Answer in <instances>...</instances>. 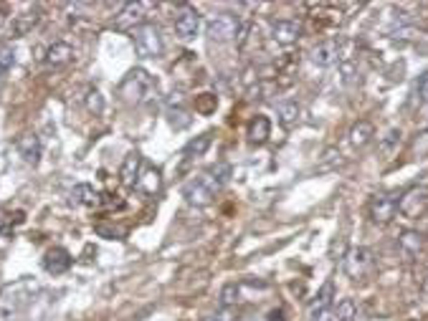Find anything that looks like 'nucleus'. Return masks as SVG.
Returning <instances> with one entry per match:
<instances>
[{
    "mask_svg": "<svg viewBox=\"0 0 428 321\" xmlns=\"http://www.w3.org/2000/svg\"><path fill=\"white\" fill-rule=\"evenodd\" d=\"M398 250H401L403 258L413 261L423 250V233H418V230H403L401 236H398Z\"/></svg>",
    "mask_w": 428,
    "mask_h": 321,
    "instance_id": "obj_16",
    "label": "nucleus"
},
{
    "mask_svg": "<svg viewBox=\"0 0 428 321\" xmlns=\"http://www.w3.org/2000/svg\"><path fill=\"white\" fill-rule=\"evenodd\" d=\"M426 208H428V192L423 187H413V190H408L398 200V210L406 217H418Z\"/></svg>",
    "mask_w": 428,
    "mask_h": 321,
    "instance_id": "obj_11",
    "label": "nucleus"
},
{
    "mask_svg": "<svg viewBox=\"0 0 428 321\" xmlns=\"http://www.w3.org/2000/svg\"><path fill=\"white\" fill-rule=\"evenodd\" d=\"M373 263H375V258H373V250L370 248H365V245L350 248L347 253H345V273H347V278H352V281L365 278V276L373 271Z\"/></svg>",
    "mask_w": 428,
    "mask_h": 321,
    "instance_id": "obj_6",
    "label": "nucleus"
},
{
    "mask_svg": "<svg viewBox=\"0 0 428 321\" xmlns=\"http://www.w3.org/2000/svg\"><path fill=\"white\" fill-rule=\"evenodd\" d=\"M139 167H142V155L139 152H130L122 162V170H119V177H122V185L127 187H134L137 185V177H139Z\"/></svg>",
    "mask_w": 428,
    "mask_h": 321,
    "instance_id": "obj_18",
    "label": "nucleus"
},
{
    "mask_svg": "<svg viewBox=\"0 0 428 321\" xmlns=\"http://www.w3.org/2000/svg\"><path fill=\"white\" fill-rule=\"evenodd\" d=\"M160 185H163V175H160V170H155V167H145V170L139 172L137 185H134V187H137L142 195L152 197L160 192Z\"/></svg>",
    "mask_w": 428,
    "mask_h": 321,
    "instance_id": "obj_19",
    "label": "nucleus"
},
{
    "mask_svg": "<svg viewBox=\"0 0 428 321\" xmlns=\"http://www.w3.org/2000/svg\"><path fill=\"white\" fill-rule=\"evenodd\" d=\"M277 114H279V124H282L284 129H294V127L299 124V117H302V106L296 104L294 99H287V101L279 104Z\"/></svg>",
    "mask_w": 428,
    "mask_h": 321,
    "instance_id": "obj_21",
    "label": "nucleus"
},
{
    "mask_svg": "<svg viewBox=\"0 0 428 321\" xmlns=\"http://www.w3.org/2000/svg\"><path fill=\"white\" fill-rule=\"evenodd\" d=\"M332 301H335V281L329 278V281L322 283V289L317 291L315 301L310 304V319H315L317 314H322V311L332 308Z\"/></svg>",
    "mask_w": 428,
    "mask_h": 321,
    "instance_id": "obj_17",
    "label": "nucleus"
},
{
    "mask_svg": "<svg viewBox=\"0 0 428 321\" xmlns=\"http://www.w3.org/2000/svg\"><path fill=\"white\" fill-rule=\"evenodd\" d=\"M238 28H241V20L233 13H216L208 23H205V36L211 43H228V41H236Z\"/></svg>",
    "mask_w": 428,
    "mask_h": 321,
    "instance_id": "obj_5",
    "label": "nucleus"
},
{
    "mask_svg": "<svg viewBox=\"0 0 428 321\" xmlns=\"http://www.w3.org/2000/svg\"><path fill=\"white\" fill-rule=\"evenodd\" d=\"M269 137H271V122L263 114H256L249 122V142L251 145H263Z\"/></svg>",
    "mask_w": 428,
    "mask_h": 321,
    "instance_id": "obj_22",
    "label": "nucleus"
},
{
    "mask_svg": "<svg viewBox=\"0 0 428 321\" xmlns=\"http://www.w3.org/2000/svg\"><path fill=\"white\" fill-rule=\"evenodd\" d=\"M398 142H401V129H390L388 134H385V139L380 142V150L382 152H390L395 145H398Z\"/></svg>",
    "mask_w": 428,
    "mask_h": 321,
    "instance_id": "obj_32",
    "label": "nucleus"
},
{
    "mask_svg": "<svg viewBox=\"0 0 428 321\" xmlns=\"http://www.w3.org/2000/svg\"><path fill=\"white\" fill-rule=\"evenodd\" d=\"M86 106H89V112H94V114L104 112V99H102V94H99L97 89H89V94H86Z\"/></svg>",
    "mask_w": 428,
    "mask_h": 321,
    "instance_id": "obj_30",
    "label": "nucleus"
},
{
    "mask_svg": "<svg viewBox=\"0 0 428 321\" xmlns=\"http://www.w3.org/2000/svg\"><path fill=\"white\" fill-rule=\"evenodd\" d=\"M74 59V48L69 46V43H64V41H56L53 46H48V51H46V64L48 66H66L69 61Z\"/></svg>",
    "mask_w": 428,
    "mask_h": 321,
    "instance_id": "obj_24",
    "label": "nucleus"
},
{
    "mask_svg": "<svg viewBox=\"0 0 428 321\" xmlns=\"http://www.w3.org/2000/svg\"><path fill=\"white\" fill-rule=\"evenodd\" d=\"M221 187H223V185L218 183L216 175L208 170V172H203V175H198L195 180H191V183H185L183 197L191 205H195V208H205V205L213 203V197L221 192Z\"/></svg>",
    "mask_w": 428,
    "mask_h": 321,
    "instance_id": "obj_3",
    "label": "nucleus"
},
{
    "mask_svg": "<svg viewBox=\"0 0 428 321\" xmlns=\"http://www.w3.org/2000/svg\"><path fill=\"white\" fill-rule=\"evenodd\" d=\"M142 23H145V6H142V3H127V6H122V10L114 15V28H119V31L134 33Z\"/></svg>",
    "mask_w": 428,
    "mask_h": 321,
    "instance_id": "obj_9",
    "label": "nucleus"
},
{
    "mask_svg": "<svg viewBox=\"0 0 428 321\" xmlns=\"http://www.w3.org/2000/svg\"><path fill=\"white\" fill-rule=\"evenodd\" d=\"M155 92H158V81L152 79L145 69H132L125 76V81L119 84V97H122V101L134 106L150 101Z\"/></svg>",
    "mask_w": 428,
    "mask_h": 321,
    "instance_id": "obj_2",
    "label": "nucleus"
},
{
    "mask_svg": "<svg viewBox=\"0 0 428 321\" xmlns=\"http://www.w3.org/2000/svg\"><path fill=\"white\" fill-rule=\"evenodd\" d=\"M132 41H134V51H137L139 59H160L165 51L163 33H160V28L155 23H142L134 31Z\"/></svg>",
    "mask_w": 428,
    "mask_h": 321,
    "instance_id": "obj_4",
    "label": "nucleus"
},
{
    "mask_svg": "<svg viewBox=\"0 0 428 321\" xmlns=\"http://www.w3.org/2000/svg\"><path fill=\"white\" fill-rule=\"evenodd\" d=\"M423 291L428 294V273H426V278H423Z\"/></svg>",
    "mask_w": 428,
    "mask_h": 321,
    "instance_id": "obj_37",
    "label": "nucleus"
},
{
    "mask_svg": "<svg viewBox=\"0 0 428 321\" xmlns=\"http://www.w3.org/2000/svg\"><path fill=\"white\" fill-rule=\"evenodd\" d=\"M337 321H355L357 319V304L352 299H343L335 308Z\"/></svg>",
    "mask_w": 428,
    "mask_h": 321,
    "instance_id": "obj_28",
    "label": "nucleus"
},
{
    "mask_svg": "<svg viewBox=\"0 0 428 321\" xmlns=\"http://www.w3.org/2000/svg\"><path fill=\"white\" fill-rule=\"evenodd\" d=\"M266 321H287V314H284V308H282V306L271 308L269 314H266Z\"/></svg>",
    "mask_w": 428,
    "mask_h": 321,
    "instance_id": "obj_34",
    "label": "nucleus"
},
{
    "mask_svg": "<svg viewBox=\"0 0 428 321\" xmlns=\"http://www.w3.org/2000/svg\"><path fill=\"white\" fill-rule=\"evenodd\" d=\"M233 319H236V314H233L230 308H221V311H216V314H211L203 321H233Z\"/></svg>",
    "mask_w": 428,
    "mask_h": 321,
    "instance_id": "obj_33",
    "label": "nucleus"
},
{
    "mask_svg": "<svg viewBox=\"0 0 428 321\" xmlns=\"http://www.w3.org/2000/svg\"><path fill=\"white\" fill-rule=\"evenodd\" d=\"M172 26H175V33H178L180 41H193L198 31H200V13L191 6H180Z\"/></svg>",
    "mask_w": 428,
    "mask_h": 321,
    "instance_id": "obj_8",
    "label": "nucleus"
},
{
    "mask_svg": "<svg viewBox=\"0 0 428 321\" xmlns=\"http://www.w3.org/2000/svg\"><path fill=\"white\" fill-rule=\"evenodd\" d=\"M15 147H18V155L23 157V162L26 164H36L41 162V155H43V147H41V139L36 137V134H20L18 142H15Z\"/></svg>",
    "mask_w": 428,
    "mask_h": 321,
    "instance_id": "obj_13",
    "label": "nucleus"
},
{
    "mask_svg": "<svg viewBox=\"0 0 428 321\" xmlns=\"http://www.w3.org/2000/svg\"><path fill=\"white\" fill-rule=\"evenodd\" d=\"M271 38L277 41L279 46H294L296 41L302 38V26L296 20H274L271 23Z\"/></svg>",
    "mask_w": 428,
    "mask_h": 321,
    "instance_id": "obj_12",
    "label": "nucleus"
},
{
    "mask_svg": "<svg viewBox=\"0 0 428 321\" xmlns=\"http://www.w3.org/2000/svg\"><path fill=\"white\" fill-rule=\"evenodd\" d=\"M3 73H6V69H3V66H0V79H3Z\"/></svg>",
    "mask_w": 428,
    "mask_h": 321,
    "instance_id": "obj_38",
    "label": "nucleus"
},
{
    "mask_svg": "<svg viewBox=\"0 0 428 321\" xmlns=\"http://www.w3.org/2000/svg\"><path fill=\"white\" fill-rule=\"evenodd\" d=\"M13 64H15V48L13 46H0V66L3 69H13Z\"/></svg>",
    "mask_w": 428,
    "mask_h": 321,
    "instance_id": "obj_31",
    "label": "nucleus"
},
{
    "mask_svg": "<svg viewBox=\"0 0 428 321\" xmlns=\"http://www.w3.org/2000/svg\"><path fill=\"white\" fill-rule=\"evenodd\" d=\"M373 137H375V127L370 124L368 119H360V122L352 124V129H350V145L355 147V150L368 147Z\"/></svg>",
    "mask_w": 428,
    "mask_h": 321,
    "instance_id": "obj_20",
    "label": "nucleus"
},
{
    "mask_svg": "<svg viewBox=\"0 0 428 321\" xmlns=\"http://www.w3.org/2000/svg\"><path fill=\"white\" fill-rule=\"evenodd\" d=\"M218 99L213 97V94H200V97H195V112L200 114H211L213 109H216Z\"/></svg>",
    "mask_w": 428,
    "mask_h": 321,
    "instance_id": "obj_29",
    "label": "nucleus"
},
{
    "mask_svg": "<svg viewBox=\"0 0 428 321\" xmlns=\"http://www.w3.org/2000/svg\"><path fill=\"white\" fill-rule=\"evenodd\" d=\"M395 213H398V195H393V192H382V195L370 197L368 215L375 225H388L395 217Z\"/></svg>",
    "mask_w": 428,
    "mask_h": 321,
    "instance_id": "obj_7",
    "label": "nucleus"
},
{
    "mask_svg": "<svg viewBox=\"0 0 428 321\" xmlns=\"http://www.w3.org/2000/svg\"><path fill=\"white\" fill-rule=\"evenodd\" d=\"M423 106H428V71L421 73L410 89V109H423Z\"/></svg>",
    "mask_w": 428,
    "mask_h": 321,
    "instance_id": "obj_25",
    "label": "nucleus"
},
{
    "mask_svg": "<svg viewBox=\"0 0 428 321\" xmlns=\"http://www.w3.org/2000/svg\"><path fill=\"white\" fill-rule=\"evenodd\" d=\"M167 122L175 129H185V127L191 124V112L185 109L183 94H172V99L167 101Z\"/></svg>",
    "mask_w": 428,
    "mask_h": 321,
    "instance_id": "obj_15",
    "label": "nucleus"
},
{
    "mask_svg": "<svg viewBox=\"0 0 428 321\" xmlns=\"http://www.w3.org/2000/svg\"><path fill=\"white\" fill-rule=\"evenodd\" d=\"M312 61L317 66H322V69L335 66L340 61V41H322V43H317L312 48Z\"/></svg>",
    "mask_w": 428,
    "mask_h": 321,
    "instance_id": "obj_14",
    "label": "nucleus"
},
{
    "mask_svg": "<svg viewBox=\"0 0 428 321\" xmlns=\"http://www.w3.org/2000/svg\"><path fill=\"white\" fill-rule=\"evenodd\" d=\"M69 200H71V205H81V208H97L99 192L94 190L92 185H76V187L69 192Z\"/></svg>",
    "mask_w": 428,
    "mask_h": 321,
    "instance_id": "obj_23",
    "label": "nucleus"
},
{
    "mask_svg": "<svg viewBox=\"0 0 428 321\" xmlns=\"http://www.w3.org/2000/svg\"><path fill=\"white\" fill-rule=\"evenodd\" d=\"M213 142V134L211 131H205V134H200V137L191 139L188 145H185V157H203L205 152H208V147H211Z\"/></svg>",
    "mask_w": 428,
    "mask_h": 321,
    "instance_id": "obj_26",
    "label": "nucleus"
},
{
    "mask_svg": "<svg viewBox=\"0 0 428 321\" xmlns=\"http://www.w3.org/2000/svg\"><path fill=\"white\" fill-rule=\"evenodd\" d=\"M238 301H241V286L238 283H226L223 289H221V306L230 308L236 306Z\"/></svg>",
    "mask_w": 428,
    "mask_h": 321,
    "instance_id": "obj_27",
    "label": "nucleus"
},
{
    "mask_svg": "<svg viewBox=\"0 0 428 321\" xmlns=\"http://www.w3.org/2000/svg\"><path fill=\"white\" fill-rule=\"evenodd\" d=\"M312 321H337V316H335V308H327V311H322V314H317Z\"/></svg>",
    "mask_w": 428,
    "mask_h": 321,
    "instance_id": "obj_35",
    "label": "nucleus"
},
{
    "mask_svg": "<svg viewBox=\"0 0 428 321\" xmlns=\"http://www.w3.org/2000/svg\"><path fill=\"white\" fill-rule=\"evenodd\" d=\"M41 283L36 278H18L0 291V321H15L39 296Z\"/></svg>",
    "mask_w": 428,
    "mask_h": 321,
    "instance_id": "obj_1",
    "label": "nucleus"
},
{
    "mask_svg": "<svg viewBox=\"0 0 428 321\" xmlns=\"http://www.w3.org/2000/svg\"><path fill=\"white\" fill-rule=\"evenodd\" d=\"M8 230H11V228H8V225L3 223V220H0V238H3V236H8Z\"/></svg>",
    "mask_w": 428,
    "mask_h": 321,
    "instance_id": "obj_36",
    "label": "nucleus"
},
{
    "mask_svg": "<svg viewBox=\"0 0 428 321\" xmlns=\"http://www.w3.org/2000/svg\"><path fill=\"white\" fill-rule=\"evenodd\" d=\"M71 263H74L71 253H69L66 248H59V245H56V248H48L46 253H43L41 266H43V271H46L48 276H61L71 269Z\"/></svg>",
    "mask_w": 428,
    "mask_h": 321,
    "instance_id": "obj_10",
    "label": "nucleus"
}]
</instances>
